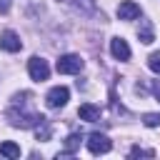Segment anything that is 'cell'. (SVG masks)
<instances>
[{
	"label": "cell",
	"mask_w": 160,
	"mask_h": 160,
	"mask_svg": "<svg viewBox=\"0 0 160 160\" xmlns=\"http://www.w3.org/2000/svg\"><path fill=\"white\" fill-rule=\"evenodd\" d=\"M110 52L115 60H130V45L122 38H112L110 40Z\"/></svg>",
	"instance_id": "ba28073f"
},
{
	"label": "cell",
	"mask_w": 160,
	"mask_h": 160,
	"mask_svg": "<svg viewBox=\"0 0 160 160\" xmlns=\"http://www.w3.org/2000/svg\"><path fill=\"white\" fill-rule=\"evenodd\" d=\"M118 18L120 20H135V18H140V5L132 2V0H122L118 5Z\"/></svg>",
	"instance_id": "52a82bcc"
},
{
	"label": "cell",
	"mask_w": 160,
	"mask_h": 160,
	"mask_svg": "<svg viewBox=\"0 0 160 160\" xmlns=\"http://www.w3.org/2000/svg\"><path fill=\"white\" fill-rule=\"evenodd\" d=\"M0 155H5V158H20V145L5 140V142H0Z\"/></svg>",
	"instance_id": "5bb4252c"
},
{
	"label": "cell",
	"mask_w": 160,
	"mask_h": 160,
	"mask_svg": "<svg viewBox=\"0 0 160 160\" xmlns=\"http://www.w3.org/2000/svg\"><path fill=\"white\" fill-rule=\"evenodd\" d=\"M142 125L145 128H160V115L158 112H145L142 115Z\"/></svg>",
	"instance_id": "9a60e30c"
},
{
	"label": "cell",
	"mask_w": 160,
	"mask_h": 160,
	"mask_svg": "<svg viewBox=\"0 0 160 160\" xmlns=\"http://www.w3.org/2000/svg\"><path fill=\"white\" fill-rule=\"evenodd\" d=\"M110 148H112V142H110V138H108L105 132H90V138H88V150H90L92 155L110 152Z\"/></svg>",
	"instance_id": "5b68a950"
},
{
	"label": "cell",
	"mask_w": 160,
	"mask_h": 160,
	"mask_svg": "<svg viewBox=\"0 0 160 160\" xmlns=\"http://www.w3.org/2000/svg\"><path fill=\"white\" fill-rule=\"evenodd\" d=\"M80 140H82V135H80V132H70V135L65 138V150H62V152H58V158L75 155V152L80 150Z\"/></svg>",
	"instance_id": "30bf717a"
},
{
	"label": "cell",
	"mask_w": 160,
	"mask_h": 160,
	"mask_svg": "<svg viewBox=\"0 0 160 160\" xmlns=\"http://www.w3.org/2000/svg\"><path fill=\"white\" fill-rule=\"evenodd\" d=\"M0 48H2V50H8V52H18V50L22 48V40H20V35H18V32L5 30V32L0 35Z\"/></svg>",
	"instance_id": "8992f818"
},
{
	"label": "cell",
	"mask_w": 160,
	"mask_h": 160,
	"mask_svg": "<svg viewBox=\"0 0 160 160\" xmlns=\"http://www.w3.org/2000/svg\"><path fill=\"white\" fill-rule=\"evenodd\" d=\"M85 68V60L80 58V55H60L58 58V62H55V70L58 72H62V75H75V72H80Z\"/></svg>",
	"instance_id": "7a4b0ae2"
},
{
	"label": "cell",
	"mask_w": 160,
	"mask_h": 160,
	"mask_svg": "<svg viewBox=\"0 0 160 160\" xmlns=\"http://www.w3.org/2000/svg\"><path fill=\"white\" fill-rule=\"evenodd\" d=\"M10 10V0H0V12H8Z\"/></svg>",
	"instance_id": "d6986e66"
},
{
	"label": "cell",
	"mask_w": 160,
	"mask_h": 160,
	"mask_svg": "<svg viewBox=\"0 0 160 160\" xmlns=\"http://www.w3.org/2000/svg\"><path fill=\"white\" fill-rule=\"evenodd\" d=\"M50 135H52L50 120H48V118H40L38 125H35V138H38V140H50Z\"/></svg>",
	"instance_id": "4fadbf2b"
},
{
	"label": "cell",
	"mask_w": 160,
	"mask_h": 160,
	"mask_svg": "<svg viewBox=\"0 0 160 160\" xmlns=\"http://www.w3.org/2000/svg\"><path fill=\"white\" fill-rule=\"evenodd\" d=\"M78 118L80 120H88V122H95V120H100V108L92 105V102H82L78 108Z\"/></svg>",
	"instance_id": "9c48e42d"
},
{
	"label": "cell",
	"mask_w": 160,
	"mask_h": 160,
	"mask_svg": "<svg viewBox=\"0 0 160 160\" xmlns=\"http://www.w3.org/2000/svg\"><path fill=\"white\" fill-rule=\"evenodd\" d=\"M28 72H30V78H32V80L42 82V80H48V75H50V65H48V60H42V58H38V55H32V58L28 60Z\"/></svg>",
	"instance_id": "3957f363"
},
{
	"label": "cell",
	"mask_w": 160,
	"mask_h": 160,
	"mask_svg": "<svg viewBox=\"0 0 160 160\" xmlns=\"http://www.w3.org/2000/svg\"><path fill=\"white\" fill-rule=\"evenodd\" d=\"M130 155H132V158H138V155H140V158H152V155H155V150H142V148H138V145H135V148L130 150Z\"/></svg>",
	"instance_id": "e0dca14e"
},
{
	"label": "cell",
	"mask_w": 160,
	"mask_h": 160,
	"mask_svg": "<svg viewBox=\"0 0 160 160\" xmlns=\"http://www.w3.org/2000/svg\"><path fill=\"white\" fill-rule=\"evenodd\" d=\"M68 100H70V90H68L65 85H55V88H50L48 95H45V102H48V108H52V110L62 108Z\"/></svg>",
	"instance_id": "277c9868"
},
{
	"label": "cell",
	"mask_w": 160,
	"mask_h": 160,
	"mask_svg": "<svg viewBox=\"0 0 160 160\" xmlns=\"http://www.w3.org/2000/svg\"><path fill=\"white\" fill-rule=\"evenodd\" d=\"M152 92H155V98H158V102H160V80L152 82Z\"/></svg>",
	"instance_id": "ac0fdd59"
},
{
	"label": "cell",
	"mask_w": 160,
	"mask_h": 160,
	"mask_svg": "<svg viewBox=\"0 0 160 160\" xmlns=\"http://www.w3.org/2000/svg\"><path fill=\"white\" fill-rule=\"evenodd\" d=\"M40 118H42L40 112H30V110H20L18 105H12V108L8 110V120H10V125H12V128H20V130H28V128H35Z\"/></svg>",
	"instance_id": "6da1fadb"
},
{
	"label": "cell",
	"mask_w": 160,
	"mask_h": 160,
	"mask_svg": "<svg viewBox=\"0 0 160 160\" xmlns=\"http://www.w3.org/2000/svg\"><path fill=\"white\" fill-rule=\"evenodd\" d=\"M148 68H150L155 75H160V52H152V55L148 58Z\"/></svg>",
	"instance_id": "2e32d148"
},
{
	"label": "cell",
	"mask_w": 160,
	"mask_h": 160,
	"mask_svg": "<svg viewBox=\"0 0 160 160\" xmlns=\"http://www.w3.org/2000/svg\"><path fill=\"white\" fill-rule=\"evenodd\" d=\"M138 38H140V42H145V45H150V42L155 40V32H152V22H150V20H140Z\"/></svg>",
	"instance_id": "7c38bea8"
},
{
	"label": "cell",
	"mask_w": 160,
	"mask_h": 160,
	"mask_svg": "<svg viewBox=\"0 0 160 160\" xmlns=\"http://www.w3.org/2000/svg\"><path fill=\"white\" fill-rule=\"evenodd\" d=\"M62 2L72 10H78V12H85V15L95 12V0H62Z\"/></svg>",
	"instance_id": "8fae6325"
}]
</instances>
